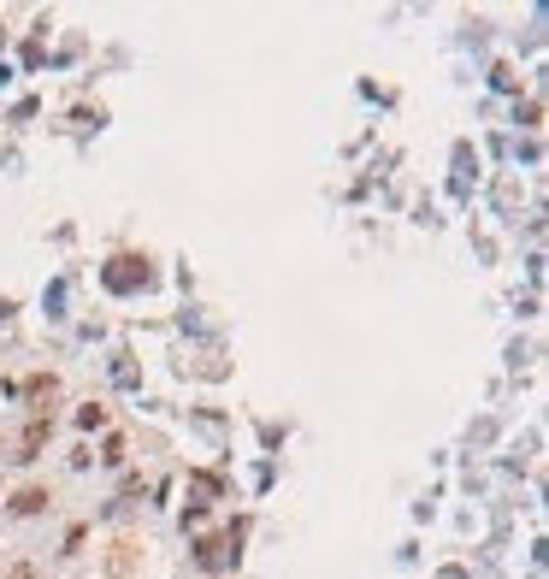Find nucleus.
Here are the masks:
<instances>
[{"mask_svg":"<svg viewBox=\"0 0 549 579\" xmlns=\"http://www.w3.org/2000/svg\"><path fill=\"white\" fill-rule=\"evenodd\" d=\"M107 290H119V296H130V290H148L154 284V272H148V260H136V255H119V260H107Z\"/></svg>","mask_w":549,"mask_h":579,"instance_id":"1","label":"nucleus"},{"mask_svg":"<svg viewBox=\"0 0 549 579\" xmlns=\"http://www.w3.org/2000/svg\"><path fill=\"white\" fill-rule=\"evenodd\" d=\"M237 544H243V520H237L225 538H201V544H195V562H201V568H231V562H237Z\"/></svg>","mask_w":549,"mask_h":579,"instance_id":"2","label":"nucleus"},{"mask_svg":"<svg viewBox=\"0 0 549 579\" xmlns=\"http://www.w3.org/2000/svg\"><path fill=\"white\" fill-rule=\"evenodd\" d=\"M48 432H54V420H48V414H36V420L24 426V438H18V461H36L42 444H48Z\"/></svg>","mask_w":549,"mask_h":579,"instance_id":"3","label":"nucleus"},{"mask_svg":"<svg viewBox=\"0 0 549 579\" xmlns=\"http://www.w3.org/2000/svg\"><path fill=\"white\" fill-rule=\"evenodd\" d=\"M42 509H48V491H42V485H30V491L12 497V515H42Z\"/></svg>","mask_w":549,"mask_h":579,"instance_id":"4","label":"nucleus"},{"mask_svg":"<svg viewBox=\"0 0 549 579\" xmlns=\"http://www.w3.org/2000/svg\"><path fill=\"white\" fill-rule=\"evenodd\" d=\"M189 491H195V497H219L225 479H219V473H189Z\"/></svg>","mask_w":549,"mask_h":579,"instance_id":"5","label":"nucleus"},{"mask_svg":"<svg viewBox=\"0 0 549 579\" xmlns=\"http://www.w3.org/2000/svg\"><path fill=\"white\" fill-rule=\"evenodd\" d=\"M77 426H83V432H101V426H107V408H95V402H89V408L77 414Z\"/></svg>","mask_w":549,"mask_h":579,"instance_id":"6","label":"nucleus"},{"mask_svg":"<svg viewBox=\"0 0 549 579\" xmlns=\"http://www.w3.org/2000/svg\"><path fill=\"white\" fill-rule=\"evenodd\" d=\"M24 390H30V396L42 402V396H54V390H60V385H54V379H30V385H24Z\"/></svg>","mask_w":549,"mask_h":579,"instance_id":"7","label":"nucleus"},{"mask_svg":"<svg viewBox=\"0 0 549 579\" xmlns=\"http://www.w3.org/2000/svg\"><path fill=\"white\" fill-rule=\"evenodd\" d=\"M12 579H42V574H36V568H30V562H24V568H12Z\"/></svg>","mask_w":549,"mask_h":579,"instance_id":"8","label":"nucleus"}]
</instances>
